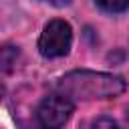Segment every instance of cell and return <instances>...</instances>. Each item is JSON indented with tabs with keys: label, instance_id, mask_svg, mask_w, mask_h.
<instances>
[{
	"label": "cell",
	"instance_id": "cell-1",
	"mask_svg": "<svg viewBox=\"0 0 129 129\" xmlns=\"http://www.w3.org/2000/svg\"><path fill=\"white\" fill-rule=\"evenodd\" d=\"M123 77L97 73V71H73L58 79L56 91L75 101H93V99H115L125 91Z\"/></svg>",
	"mask_w": 129,
	"mask_h": 129
},
{
	"label": "cell",
	"instance_id": "cell-2",
	"mask_svg": "<svg viewBox=\"0 0 129 129\" xmlns=\"http://www.w3.org/2000/svg\"><path fill=\"white\" fill-rule=\"evenodd\" d=\"M73 111H75V103L67 95L56 91L40 101L36 109V121L42 129H62L71 119Z\"/></svg>",
	"mask_w": 129,
	"mask_h": 129
},
{
	"label": "cell",
	"instance_id": "cell-3",
	"mask_svg": "<svg viewBox=\"0 0 129 129\" xmlns=\"http://www.w3.org/2000/svg\"><path fill=\"white\" fill-rule=\"evenodd\" d=\"M71 42H73L71 24L56 18V20H50L42 28V34L38 38V50L46 58H58V56H64L69 52Z\"/></svg>",
	"mask_w": 129,
	"mask_h": 129
},
{
	"label": "cell",
	"instance_id": "cell-4",
	"mask_svg": "<svg viewBox=\"0 0 129 129\" xmlns=\"http://www.w3.org/2000/svg\"><path fill=\"white\" fill-rule=\"evenodd\" d=\"M20 48L16 44H2L0 46V73H12L18 64Z\"/></svg>",
	"mask_w": 129,
	"mask_h": 129
},
{
	"label": "cell",
	"instance_id": "cell-5",
	"mask_svg": "<svg viewBox=\"0 0 129 129\" xmlns=\"http://www.w3.org/2000/svg\"><path fill=\"white\" fill-rule=\"evenodd\" d=\"M97 6L109 14H119L129 8V0H95Z\"/></svg>",
	"mask_w": 129,
	"mask_h": 129
},
{
	"label": "cell",
	"instance_id": "cell-6",
	"mask_svg": "<svg viewBox=\"0 0 129 129\" xmlns=\"http://www.w3.org/2000/svg\"><path fill=\"white\" fill-rule=\"evenodd\" d=\"M93 129H121V127H119V123L115 119L103 115V117H97L93 121Z\"/></svg>",
	"mask_w": 129,
	"mask_h": 129
},
{
	"label": "cell",
	"instance_id": "cell-7",
	"mask_svg": "<svg viewBox=\"0 0 129 129\" xmlns=\"http://www.w3.org/2000/svg\"><path fill=\"white\" fill-rule=\"evenodd\" d=\"M54 6H67V4H71V0H50Z\"/></svg>",
	"mask_w": 129,
	"mask_h": 129
},
{
	"label": "cell",
	"instance_id": "cell-8",
	"mask_svg": "<svg viewBox=\"0 0 129 129\" xmlns=\"http://www.w3.org/2000/svg\"><path fill=\"white\" fill-rule=\"evenodd\" d=\"M4 91H6V89H4V83H0V101H2V97H4Z\"/></svg>",
	"mask_w": 129,
	"mask_h": 129
}]
</instances>
